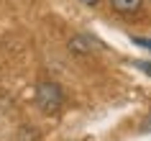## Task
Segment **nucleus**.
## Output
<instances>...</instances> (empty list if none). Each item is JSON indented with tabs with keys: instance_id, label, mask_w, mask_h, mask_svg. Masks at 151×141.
<instances>
[{
	"instance_id": "39448f33",
	"label": "nucleus",
	"mask_w": 151,
	"mask_h": 141,
	"mask_svg": "<svg viewBox=\"0 0 151 141\" xmlns=\"http://www.w3.org/2000/svg\"><path fill=\"white\" fill-rule=\"evenodd\" d=\"M136 67H138L143 74H149V77H151V62H136Z\"/></svg>"
},
{
	"instance_id": "423d86ee",
	"label": "nucleus",
	"mask_w": 151,
	"mask_h": 141,
	"mask_svg": "<svg viewBox=\"0 0 151 141\" xmlns=\"http://www.w3.org/2000/svg\"><path fill=\"white\" fill-rule=\"evenodd\" d=\"M80 3H85V5H97L100 0H80Z\"/></svg>"
},
{
	"instance_id": "7ed1b4c3",
	"label": "nucleus",
	"mask_w": 151,
	"mask_h": 141,
	"mask_svg": "<svg viewBox=\"0 0 151 141\" xmlns=\"http://www.w3.org/2000/svg\"><path fill=\"white\" fill-rule=\"evenodd\" d=\"M133 44H136V46H143V49H149V51H151V39H141V36H133Z\"/></svg>"
},
{
	"instance_id": "20e7f679",
	"label": "nucleus",
	"mask_w": 151,
	"mask_h": 141,
	"mask_svg": "<svg viewBox=\"0 0 151 141\" xmlns=\"http://www.w3.org/2000/svg\"><path fill=\"white\" fill-rule=\"evenodd\" d=\"M141 131L143 133H151V110H149V116L141 121Z\"/></svg>"
},
{
	"instance_id": "f03ea898",
	"label": "nucleus",
	"mask_w": 151,
	"mask_h": 141,
	"mask_svg": "<svg viewBox=\"0 0 151 141\" xmlns=\"http://www.w3.org/2000/svg\"><path fill=\"white\" fill-rule=\"evenodd\" d=\"M113 10H118L120 16H133V13H138L143 5V0H110Z\"/></svg>"
},
{
	"instance_id": "f257e3e1",
	"label": "nucleus",
	"mask_w": 151,
	"mask_h": 141,
	"mask_svg": "<svg viewBox=\"0 0 151 141\" xmlns=\"http://www.w3.org/2000/svg\"><path fill=\"white\" fill-rule=\"evenodd\" d=\"M62 100H64V95H62V87L56 82H41L36 87V103H39V108L44 113H56Z\"/></svg>"
}]
</instances>
